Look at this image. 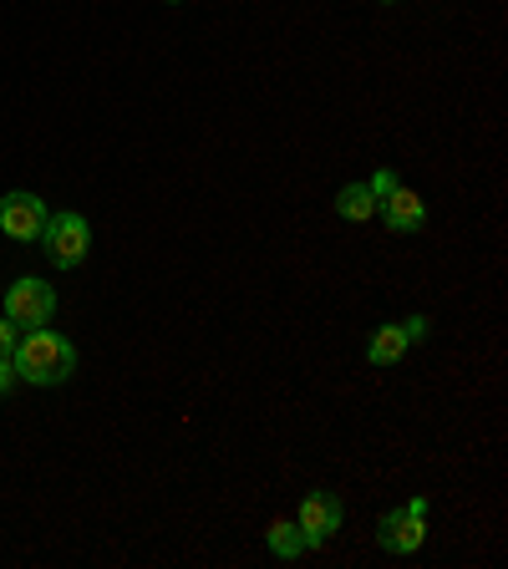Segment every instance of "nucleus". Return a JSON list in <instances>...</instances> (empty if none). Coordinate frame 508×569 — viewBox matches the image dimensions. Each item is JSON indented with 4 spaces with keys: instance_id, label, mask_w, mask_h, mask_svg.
Masks as SVG:
<instances>
[{
    "instance_id": "423d86ee",
    "label": "nucleus",
    "mask_w": 508,
    "mask_h": 569,
    "mask_svg": "<svg viewBox=\"0 0 508 569\" xmlns=\"http://www.w3.org/2000/svg\"><path fill=\"white\" fill-rule=\"evenodd\" d=\"M432 331V320L427 316H412V320H391V326H377V336H371L367 356H371V367H397L407 351H412L422 336Z\"/></svg>"
},
{
    "instance_id": "2eb2a0df",
    "label": "nucleus",
    "mask_w": 508,
    "mask_h": 569,
    "mask_svg": "<svg viewBox=\"0 0 508 569\" xmlns=\"http://www.w3.org/2000/svg\"><path fill=\"white\" fill-rule=\"evenodd\" d=\"M387 6H391V0H387Z\"/></svg>"
},
{
    "instance_id": "9b49d317",
    "label": "nucleus",
    "mask_w": 508,
    "mask_h": 569,
    "mask_svg": "<svg viewBox=\"0 0 508 569\" xmlns=\"http://www.w3.org/2000/svg\"><path fill=\"white\" fill-rule=\"evenodd\" d=\"M391 189H397V173H391V168H381V173H371V193H377V203L387 199Z\"/></svg>"
},
{
    "instance_id": "1a4fd4ad",
    "label": "nucleus",
    "mask_w": 508,
    "mask_h": 569,
    "mask_svg": "<svg viewBox=\"0 0 508 569\" xmlns=\"http://www.w3.org/2000/svg\"><path fill=\"white\" fill-rule=\"evenodd\" d=\"M336 213L351 219V224L371 219V213H377V193H371V183H346V189L336 193Z\"/></svg>"
},
{
    "instance_id": "7ed1b4c3",
    "label": "nucleus",
    "mask_w": 508,
    "mask_h": 569,
    "mask_svg": "<svg viewBox=\"0 0 508 569\" xmlns=\"http://www.w3.org/2000/svg\"><path fill=\"white\" fill-rule=\"evenodd\" d=\"M41 244H47V260L57 270H77V264L92 254V224H87L82 213H51L47 229H41Z\"/></svg>"
},
{
    "instance_id": "6e6552de",
    "label": "nucleus",
    "mask_w": 508,
    "mask_h": 569,
    "mask_svg": "<svg viewBox=\"0 0 508 569\" xmlns=\"http://www.w3.org/2000/svg\"><path fill=\"white\" fill-rule=\"evenodd\" d=\"M377 213L387 219L391 234H417V229L427 224V203L417 189H407V183H397V189L387 193V199L377 203Z\"/></svg>"
},
{
    "instance_id": "f03ea898",
    "label": "nucleus",
    "mask_w": 508,
    "mask_h": 569,
    "mask_svg": "<svg viewBox=\"0 0 508 569\" xmlns=\"http://www.w3.org/2000/svg\"><path fill=\"white\" fill-rule=\"evenodd\" d=\"M0 316L11 320L16 331H36V326H47L57 316V290L47 280H36V274H21L16 284H6V306Z\"/></svg>"
},
{
    "instance_id": "9d476101",
    "label": "nucleus",
    "mask_w": 508,
    "mask_h": 569,
    "mask_svg": "<svg viewBox=\"0 0 508 569\" xmlns=\"http://www.w3.org/2000/svg\"><path fill=\"white\" fill-rule=\"evenodd\" d=\"M265 545H270L275 559H300L306 555V533H300L296 519H275L270 533H265Z\"/></svg>"
},
{
    "instance_id": "0eeeda50",
    "label": "nucleus",
    "mask_w": 508,
    "mask_h": 569,
    "mask_svg": "<svg viewBox=\"0 0 508 569\" xmlns=\"http://www.w3.org/2000/svg\"><path fill=\"white\" fill-rule=\"evenodd\" d=\"M341 519H346L341 498H336V493H310L306 503H300V513H296L300 533H306V549H320V545H326V539L341 529Z\"/></svg>"
},
{
    "instance_id": "ddd939ff",
    "label": "nucleus",
    "mask_w": 508,
    "mask_h": 569,
    "mask_svg": "<svg viewBox=\"0 0 508 569\" xmlns=\"http://www.w3.org/2000/svg\"><path fill=\"white\" fill-rule=\"evenodd\" d=\"M16 387V367H11V356H0V397Z\"/></svg>"
},
{
    "instance_id": "f257e3e1",
    "label": "nucleus",
    "mask_w": 508,
    "mask_h": 569,
    "mask_svg": "<svg viewBox=\"0 0 508 569\" xmlns=\"http://www.w3.org/2000/svg\"><path fill=\"white\" fill-rule=\"evenodd\" d=\"M11 367L31 387H61L77 371V346L61 331H51V326H36V331H21V341L11 351Z\"/></svg>"
},
{
    "instance_id": "39448f33",
    "label": "nucleus",
    "mask_w": 508,
    "mask_h": 569,
    "mask_svg": "<svg viewBox=\"0 0 508 569\" xmlns=\"http://www.w3.org/2000/svg\"><path fill=\"white\" fill-rule=\"evenodd\" d=\"M47 219H51V209L36 199V193H26V189H16V193L0 199V234L16 239V244H41Z\"/></svg>"
},
{
    "instance_id": "f8f14e48",
    "label": "nucleus",
    "mask_w": 508,
    "mask_h": 569,
    "mask_svg": "<svg viewBox=\"0 0 508 569\" xmlns=\"http://www.w3.org/2000/svg\"><path fill=\"white\" fill-rule=\"evenodd\" d=\"M16 341H21V331H16L11 320L0 316V356H11V351H16Z\"/></svg>"
},
{
    "instance_id": "4468645a",
    "label": "nucleus",
    "mask_w": 508,
    "mask_h": 569,
    "mask_svg": "<svg viewBox=\"0 0 508 569\" xmlns=\"http://www.w3.org/2000/svg\"><path fill=\"white\" fill-rule=\"evenodd\" d=\"M168 6H178V0H168Z\"/></svg>"
},
{
    "instance_id": "20e7f679",
    "label": "nucleus",
    "mask_w": 508,
    "mask_h": 569,
    "mask_svg": "<svg viewBox=\"0 0 508 569\" xmlns=\"http://www.w3.org/2000/svg\"><path fill=\"white\" fill-rule=\"evenodd\" d=\"M377 545L387 549V555H417V549L427 545V498H407L402 509L381 513Z\"/></svg>"
}]
</instances>
